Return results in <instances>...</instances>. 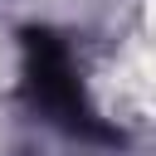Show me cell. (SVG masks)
<instances>
[{
  "label": "cell",
  "mask_w": 156,
  "mask_h": 156,
  "mask_svg": "<svg viewBox=\"0 0 156 156\" xmlns=\"http://www.w3.org/2000/svg\"><path fill=\"white\" fill-rule=\"evenodd\" d=\"M24 93L34 98V107L49 122L68 127L73 136H112V127H102L98 112L88 107L73 54H68L63 39H54V34H29L24 39Z\"/></svg>",
  "instance_id": "obj_1"
}]
</instances>
